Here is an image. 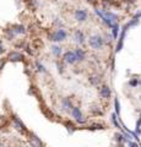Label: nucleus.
I'll return each mask as SVG.
<instances>
[{
	"mask_svg": "<svg viewBox=\"0 0 141 147\" xmlns=\"http://www.w3.org/2000/svg\"><path fill=\"white\" fill-rule=\"evenodd\" d=\"M94 13L101 18L102 22L104 25H106L107 27H111L113 25H115L119 22V16L117 15V13H114L113 11H109V10H106V9H99V7H94Z\"/></svg>",
	"mask_w": 141,
	"mask_h": 147,
	"instance_id": "obj_1",
	"label": "nucleus"
},
{
	"mask_svg": "<svg viewBox=\"0 0 141 147\" xmlns=\"http://www.w3.org/2000/svg\"><path fill=\"white\" fill-rule=\"evenodd\" d=\"M66 38H67V32L63 27H59V28H57L55 31H53L48 34V39L51 42H55V43L64 42V40H66Z\"/></svg>",
	"mask_w": 141,
	"mask_h": 147,
	"instance_id": "obj_2",
	"label": "nucleus"
},
{
	"mask_svg": "<svg viewBox=\"0 0 141 147\" xmlns=\"http://www.w3.org/2000/svg\"><path fill=\"white\" fill-rule=\"evenodd\" d=\"M104 37L101 34H91L88 38V45L93 50H101L104 47Z\"/></svg>",
	"mask_w": 141,
	"mask_h": 147,
	"instance_id": "obj_3",
	"label": "nucleus"
},
{
	"mask_svg": "<svg viewBox=\"0 0 141 147\" xmlns=\"http://www.w3.org/2000/svg\"><path fill=\"white\" fill-rule=\"evenodd\" d=\"M11 124L13 129H15L16 131H19L21 135H28V129H27V126L25 125V123L21 120V119L17 117V115H12L11 117Z\"/></svg>",
	"mask_w": 141,
	"mask_h": 147,
	"instance_id": "obj_4",
	"label": "nucleus"
},
{
	"mask_svg": "<svg viewBox=\"0 0 141 147\" xmlns=\"http://www.w3.org/2000/svg\"><path fill=\"white\" fill-rule=\"evenodd\" d=\"M70 114H71V117L74 118V120L79 124H86V121H87V119L84 117L82 110L80 109V107H77V105H74V107L71 108Z\"/></svg>",
	"mask_w": 141,
	"mask_h": 147,
	"instance_id": "obj_5",
	"label": "nucleus"
},
{
	"mask_svg": "<svg viewBox=\"0 0 141 147\" xmlns=\"http://www.w3.org/2000/svg\"><path fill=\"white\" fill-rule=\"evenodd\" d=\"M63 61L67 64V65H75L77 63V58L74 50H67V52L63 54Z\"/></svg>",
	"mask_w": 141,
	"mask_h": 147,
	"instance_id": "obj_6",
	"label": "nucleus"
},
{
	"mask_svg": "<svg viewBox=\"0 0 141 147\" xmlns=\"http://www.w3.org/2000/svg\"><path fill=\"white\" fill-rule=\"evenodd\" d=\"M74 17L77 22L84 24L88 18V12H87V10H85V9H76L74 11Z\"/></svg>",
	"mask_w": 141,
	"mask_h": 147,
	"instance_id": "obj_7",
	"label": "nucleus"
},
{
	"mask_svg": "<svg viewBox=\"0 0 141 147\" xmlns=\"http://www.w3.org/2000/svg\"><path fill=\"white\" fill-rule=\"evenodd\" d=\"M130 28V25L129 24H125V26L123 27V30H121V33L119 36V39H118V42H117V47H115V53H119L121 48H123V45H124V38H125V34H126V32H128V30Z\"/></svg>",
	"mask_w": 141,
	"mask_h": 147,
	"instance_id": "obj_8",
	"label": "nucleus"
},
{
	"mask_svg": "<svg viewBox=\"0 0 141 147\" xmlns=\"http://www.w3.org/2000/svg\"><path fill=\"white\" fill-rule=\"evenodd\" d=\"M7 60L11 61V63H20V61H24L25 60V55L22 54L21 52H17V50H12L7 54Z\"/></svg>",
	"mask_w": 141,
	"mask_h": 147,
	"instance_id": "obj_9",
	"label": "nucleus"
},
{
	"mask_svg": "<svg viewBox=\"0 0 141 147\" xmlns=\"http://www.w3.org/2000/svg\"><path fill=\"white\" fill-rule=\"evenodd\" d=\"M72 39H74V42L77 45L85 44V42H86V34H85V32L81 31V30H76L74 32V34H72Z\"/></svg>",
	"mask_w": 141,
	"mask_h": 147,
	"instance_id": "obj_10",
	"label": "nucleus"
},
{
	"mask_svg": "<svg viewBox=\"0 0 141 147\" xmlns=\"http://www.w3.org/2000/svg\"><path fill=\"white\" fill-rule=\"evenodd\" d=\"M98 92H99V97H101L102 99H104V100H108L112 97V90L108 85H102L101 87H99Z\"/></svg>",
	"mask_w": 141,
	"mask_h": 147,
	"instance_id": "obj_11",
	"label": "nucleus"
},
{
	"mask_svg": "<svg viewBox=\"0 0 141 147\" xmlns=\"http://www.w3.org/2000/svg\"><path fill=\"white\" fill-rule=\"evenodd\" d=\"M72 107H74V104H72V100L69 97H64L60 100V109L64 113H70Z\"/></svg>",
	"mask_w": 141,
	"mask_h": 147,
	"instance_id": "obj_12",
	"label": "nucleus"
},
{
	"mask_svg": "<svg viewBox=\"0 0 141 147\" xmlns=\"http://www.w3.org/2000/svg\"><path fill=\"white\" fill-rule=\"evenodd\" d=\"M11 30L13 31V33L16 36H25L26 34V27L21 24H15V25H11Z\"/></svg>",
	"mask_w": 141,
	"mask_h": 147,
	"instance_id": "obj_13",
	"label": "nucleus"
},
{
	"mask_svg": "<svg viewBox=\"0 0 141 147\" xmlns=\"http://www.w3.org/2000/svg\"><path fill=\"white\" fill-rule=\"evenodd\" d=\"M88 82L92 86H99V84L102 82V76L99 74H92L88 76Z\"/></svg>",
	"mask_w": 141,
	"mask_h": 147,
	"instance_id": "obj_14",
	"label": "nucleus"
},
{
	"mask_svg": "<svg viewBox=\"0 0 141 147\" xmlns=\"http://www.w3.org/2000/svg\"><path fill=\"white\" fill-rule=\"evenodd\" d=\"M28 140H30V145L31 146H40V145H43V142L40 141L39 137L33 134V132H28Z\"/></svg>",
	"mask_w": 141,
	"mask_h": 147,
	"instance_id": "obj_15",
	"label": "nucleus"
},
{
	"mask_svg": "<svg viewBox=\"0 0 141 147\" xmlns=\"http://www.w3.org/2000/svg\"><path fill=\"white\" fill-rule=\"evenodd\" d=\"M75 54H76V58H77V63H82L86 60V52L82 49V48H80V47H77L75 50Z\"/></svg>",
	"mask_w": 141,
	"mask_h": 147,
	"instance_id": "obj_16",
	"label": "nucleus"
},
{
	"mask_svg": "<svg viewBox=\"0 0 141 147\" xmlns=\"http://www.w3.org/2000/svg\"><path fill=\"white\" fill-rule=\"evenodd\" d=\"M51 52H52V54H53L55 58H60L61 55H63V49H61V47H60V45H57V44L52 45V47H51Z\"/></svg>",
	"mask_w": 141,
	"mask_h": 147,
	"instance_id": "obj_17",
	"label": "nucleus"
},
{
	"mask_svg": "<svg viewBox=\"0 0 141 147\" xmlns=\"http://www.w3.org/2000/svg\"><path fill=\"white\" fill-rule=\"evenodd\" d=\"M4 37H5L6 39H9V40H12V39H15L16 34L13 33V31L11 30V27H9V28L4 30Z\"/></svg>",
	"mask_w": 141,
	"mask_h": 147,
	"instance_id": "obj_18",
	"label": "nucleus"
},
{
	"mask_svg": "<svg viewBox=\"0 0 141 147\" xmlns=\"http://www.w3.org/2000/svg\"><path fill=\"white\" fill-rule=\"evenodd\" d=\"M87 129L88 130H104L106 126L101 123H93V124H90V125L87 126Z\"/></svg>",
	"mask_w": 141,
	"mask_h": 147,
	"instance_id": "obj_19",
	"label": "nucleus"
},
{
	"mask_svg": "<svg viewBox=\"0 0 141 147\" xmlns=\"http://www.w3.org/2000/svg\"><path fill=\"white\" fill-rule=\"evenodd\" d=\"M90 112H91V114H93V115H102L103 114V110L101 109L99 105H92V107L90 108Z\"/></svg>",
	"mask_w": 141,
	"mask_h": 147,
	"instance_id": "obj_20",
	"label": "nucleus"
},
{
	"mask_svg": "<svg viewBox=\"0 0 141 147\" xmlns=\"http://www.w3.org/2000/svg\"><path fill=\"white\" fill-rule=\"evenodd\" d=\"M114 140L118 142V144H126V140H125L123 132H115L114 134Z\"/></svg>",
	"mask_w": 141,
	"mask_h": 147,
	"instance_id": "obj_21",
	"label": "nucleus"
},
{
	"mask_svg": "<svg viewBox=\"0 0 141 147\" xmlns=\"http://www.w3.org/2000/svg\"><path fill=\"white\" fill-rule=\"evenodd\" d=\"M65 127H66V130L70 132V134H72L75 130H76V126H75V124L72 123V121H70V120H67V121H65Z\"/></svg>",
	"mask_w": 141,
	"mask_h": 147,
	"instance_id": "obj_22",
	"label": "nucleus"
},
{
	"mask_svg": "<svg viewBox=\"0 0 141 147\" xmlns=\"http://www.w3.org/2000/svg\"><path fill=\"white\" fill-rule=\"evenodd\" d=\"M111 30H112V36H113V38L117 39L118 36H119V24L113 25V26L111 27Z\"/></svg>",
	"mask_w": 141,
	"mask_h": 147,
	"instance_id": "obj_23",
	"label": "nucleus"
},
{
	"mask_svg": "<svg viewBox=\"0 0 141 147\" xmlns=\"http://www.w3.org/2000/svg\"><path fill=\"white\" fill-rule=\"evenodd\" d=\"M34 66H36V69H37V71L40 72V74H45V72H47V69H45V66L40 61H38V60L34 63Z\"/></svg>",
	"mask_w": 141,
	"mask_h": 147,
	"instance_id": "obj_24",
	"label": "nucleus"
},
{
	"mask_svg": "<svg viewBox=\"0 0 141 147\" xmlns=\"http://www.w3.org/2000/svg\"><path fill=\"white\" fill-rule=\"evenodd\" d=\"M112 123L114 124V125L118 127V129H120V124L118 123V118H117V113H113L112 114Z\"/></svg>",
	"mask_w": 141,
	"mask_h": 147,
	"instance_id": "obj_25",
	"label": "nucleus"
},
{
	"mask_svg": "<svg viewBox=\"0 0 141 147\" xmlns=\"http://www.w3.org/2000/svg\"><path fill=\"white\" fill-rule=\"evenodd\" d=\"M139 85H141V81H139L138 79H131L129 81V86L130 87H136V86H139Z\"/></svg>",
	"mask_w": 141,
	"mask_h": 147,
	"instance_id": "obj_26",
	"label": "nucleus"
},
{
	"mask_svg": "<svg viewBox=\"0 0 141 147\" xmlns=\"http://www.w3.org/2000/svg\"><path fill=\"white\" fill-rule=\"evenodd\" d=\"M114 105H115V113H117V115H119V114H120V103H119V99H118V98L114 99Z\"/></svg>",
	"mask_w": 141,
	"mask_h": 147,
	"instance_id": "obj_27",
	"label": "nucleus"
},
{
	"mask_svg": "<svg viewBox=\"0 0 141 147\" xmlns=\"http://www.w3.org/2000/svg\"><path fill=\"white\" fill-rule=\"evenodd\" d=\"M6 61H7V59H5V58H1V59H0V74H1L3 69L5 67V64H6Z\"/></svg>",
	"mask_w": 141,
	"mask_h": 147,
	"instance_id": "obj_28",
	"label": "nucleus"
},
{
	"mask_svg": "<svg viewBox=\"0 0 141 147\" xmlns=\"http://www.w3.org/2000/svg\"><path fill=\"white\" fill-rule=\"evenodd\" d=\"M27 4L30 6H33V9L37 7V0H27Z\"/></svg>",
	"mask_w": 141,
	"mask_h": 147,
	"instance_id": "obj_29",
	"label": "nucleus"
},
{
	"mask_svg": "<svg viewBox=\"0 0 141 147\" xmlns=\"http://www.w3.org/2000/svg\"><path fill=\"white\" fill-rule=\"evenodd\" d=\"M5 53V47L3 44V39H0V54H4Z\"/></svg>",
	"mask_w": 141,
	"mask_h": 147,
	"instance_id": "obj_30",
	"label": "nucleus"
},
{
	"mask_svg": "<svg viewBox=\"0 0 141 147\" xmlns=\"http://www.w3.org/2000/svg\"><path fill=\"white\" fill-rule=\"evenodd\" d=\"M126 145H129V146H133V147H138L139 144H136V142H133L131 140H129L128 142H126Z\"/></svg>",
	"mask_w": 141,
	"mask_h": 147,
	"instance_id": "obj_31",
	"label": "nucleus"
},
{
	"mask_svg": "<svg viewBox=\"0 0 141 147\" xmlns=\"http://www.w3.org/2000/svg\"><path fill=\"white\" fill-rule=\"evenodd\" d=\"M57 66H58V71L60 72V74H63L64 72V70H63V65L60 64V65H59V63H57Z\"/></svg>",
	"mask_w": 141,
	"mask_h": 147,
	"instance_id": "obj_32",
	"label": "nucleus"
},
{
	"mask_svg": "<svg viewBox=\"0 0 141 147\" xmlns=\"http://www.w3.org/2000/svg\"><path fill=\"white\" fill-rule=\"evenodd\" d=\"M85 1H87L88 4H92V5H94V4L97 3V0H85Z\"/></svg>",
	"mask_w": 141,
	"mask_h": 147,
	"instance_id": "obj_33",
	"label": "nucleus"
},
{
	"mask_svg": "<svg viewBox=\"0 0 141 147\" xmlns=\"http://www.w3.org/2000/svg\"><path fill=\"white\" fill-rule=\"evenodd\" d=\"M126 1H128L129 4H134V3H136V1H138V0H126Z\"/></svg>",
	"mask_w": 141,
	"mask_h": 147,
	"instance_id": "obj_34",
	"label": "nucleus"
},
{
	"mask_svg": "<svg viewBox=\"0 0 141 147\" xmlns=\"http://www.w3.org/2000/svg\"><path fill=\"white\" fill-rule=\"evenodd\" d=\"M139 120H140V121H141V114H140V118H139Z\"/></svg>",
	"mask_w": 141,
	"mask_h": 147,
	"instance_id": "obj_35",
	"label": "nucleus"
},
{
	"mask_svg": "<svg viewBox=\"0 0 141 147\" xmlns=\"http://www.w3.org/2000/svg\"><path fill=\"white\" fill-rule=\"evenodd\" d=\"M0 146H3V144H1V142H0Z\"/></svg>",
	"mask_w": 141,
	"mask_h": 147,
	"instance_id": "obj_36",
	"label": "nucleus"
},
{
	"mask_svg": "<svg viewBox=\"0 0 141 147\" xmlns=\"http://www.w3.org/2000/svg\"><path fill=\"white\" fill-rule=\"evenodd\" d=\"M140 100H141V96H140Z\"/></svg>",
	"mask_w": 141,
	"mask_h": 147,
	"instance_id": "obj_37",
	"label": "nucleus"
}]
</instances>
